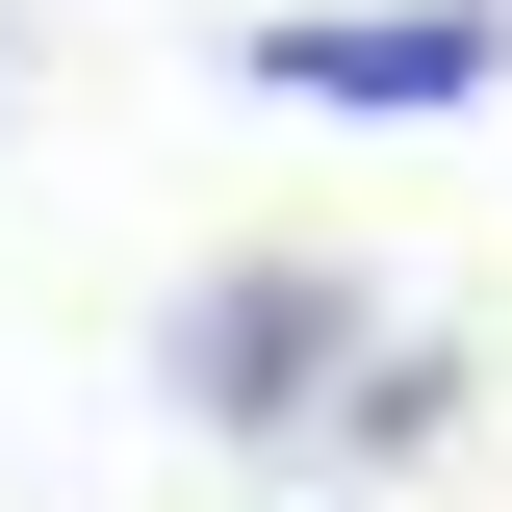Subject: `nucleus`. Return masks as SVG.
<instances>
[{
    "mask_svg": "<svg viewBox=\"0 0 512 512\" xmlns=\"http://www.w3.org/2000/svg\"><path fill=\"white\" fill-rule=\"evenodd\" d=\"M231 77L282 128H461L512 103V0H282V26H231Z\"/></svg>",
    "mask_w": 512,
    "mask_h": 512,
    "instance_id": "1",
    "label": "nucleus"
},
{
    "mask_svg": "<svg viewBox=\"0 0 512 512\" xmlns=\"http://www.w3.org/2000/svg\"><path fill=\"white\" fill-rule=\"evenodd\" d=\"M154 384H180L205 436H308L333 384H359V282H333V256H256V282H180V308H154Z\"/></svg>",
    "mask_w": 512,
    "mask_h": 512,
    "instance_id": "2",
    "label": "nucleus"
}]
</instances>
